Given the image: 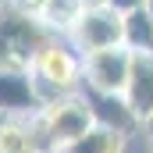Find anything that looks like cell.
I'll return each mask as SVG.
<instances>
[{"label": "cell", "mask_w": 153, "mask_h": 153, "mask_svg": "<svg viewBox=\"0 0 153 153\" xmlns=\"http://www.w3.org/2000/svg\"><path fill=\"white\" fill-rule=\"evenodd\" d=\"M29 75H32L36 93L43 100V107H46V103H53L61 96L82 93V85H85V64H82V53L71 46V39L53 36L36 53Z\"/></svg>", "instance_id": "cell-1"}, {"label": "cell", "mask_w": 153, "mask_h": 153, "mask_svg": "<svg viewBox=\"0 0 153 153\" xmlns=\"http://www.w3.org/2000/svg\"><path fill=\"white\" fill-rule=\"evenodd\" d=\"M50 39H53V32L36 14H29L7 0V7L0 11V71H29L36 53Z\"/></svg>", "instance_id": "cell-2"}, {"label": "cell", "mask_w": 153, "mask_h": 153, "mask_svg": "<svg viewBox=\"0 0 153 153\" xmlns=\"http://www.w3.org/2000/svg\"><path fill=\"white\" fill-rule=\"evenodd\" d=\"M36 121H39V128H43V139H46L50 153H61L64 146L78 143V139L96 125L85 93H71V96H61V100L46 103L36 114Z\"/></svg>", "instance_id": "cell-3"}, {"label": "cell", "mask_w": 153, "mask_h": 153, "mask_svg": "<svg viewBox=\"0 0 153 153\" xmlns=\"http://www.w3.org/2000/svg\"><path fill=\"white\" fill-rule=\"evenodd\" d=\"M132 61H135V53L125 43L82 57V64H85V89L125 96V85H128V75H132Z\"/></svg>", "instance_id": "cell-4"}, {"label": "cell", "mask_w": 153, "mask_h": 153, "mask_svg": "<svg viewBox=\"0 0 153 153\" xmlns=\"http://www.w3.org/2000/svg\"><path fill=\"white\" fill-rule=\"evenodd\" d=\"M121 32H125V14L114 11V7H100V11H85L68 39L82 57H89L96 50L121 46Z\"/></svg>", "instance_id": "cell-5"}, {"label": "cell", "mask_w": 153, "mask_h": 153, "mask_svg": "<svg viewBox=\"0 0 153 153\" xmlns=\"http://www.w3.org/2000/svg\"><path fill=\"white\" fill-rule=\"evenodd\" d=\"M43 100L29 71H0V117H36Z\"/></svg>", "instance_id": "cell-6"}, {"label": "cell", "mask_w": 153, "mask_h": 153, "mask_svg": "<svg viewBox=\"0 0 153 153\" xmlns=\"http://www.w3.org/2000/svg\"><path fill=\"white\" fill-rule=\"evenodd\" d=\"M82 93H85V100H89V107H93L96 125H107V128L121 132V135H132L135 128H143V117L128 107L125 96H114V93H93V89H82Z\"/></svg>", "instance_id": "cell-7"}, {"label": "cell", "mask_w": 153, "mask_h": 153, "mask_svg": "<svg viewBox=\"0 0 153 153\" xmlns=\"http://www.w3.org/2000/svg\"><path fill=\"white\" fill-rule=\"evenodd\" d=\"M0 153H50L36 117H0Z\"/></svg>", "instance_id": "cell-8"}, {"label": "cell", "mask_w": 153, "mask_h": 153, "mask_svg": "<svg viewBox=\"0 0 153 153\" xmlns=\"http://www.w3.org/2000/svg\"><path fill=\"white\" fill-rule=\"evenodd\" d=\"M125 100L143 121L153 114V53H135L132 75H128V85H125Z\"/></svg>", "instance_id": "cell-9"}, {"label": "cell", "mask_w": 153, "mask_h": 153, "mask_svg": "<svg viewBox=\"0 0 153 153\" xmlns=\"http://www.w3.org/2000/svg\"><path fill=\"white\" fill-rule=\"evenodd\" d=\"M121 43L132 53H153V14H150V7H135V11L125 14Z\"/></svg>", "instance_id": "cell-10"}, {"label": "cell", "mask_w": 153, "mask_h": 153, "mask_svg": "<svg viewBox=\"0 0 153 153\" xmlns=\"http://www.w3.org/2000/svg\"><path fill=\"white\" fill-rule=\"evenodd\" d=\"M125 143H128V135H121L107 125H93L78 143L64 146L61 153H125Z\"/></svg>", "instance_id": "cell-11"}, {"label": "cell", "mask_w": 153, "mask_h": 153, "mask_svg": "<svg viewBox=\"0 0 153 153\" xmlns=\"http://www.w3.org/2000/svg\"><path fill=\"white\" fill-rule=\"evenodd\" d=\"M82 14H85V7H82L78 0H46V7H43L39 22H43L53 36H64V39H68Z\"/></svg>", "instance_id": "cell-12"}, {"label": "cell", "mask_w": 153, "mask_h": 153, "mask_svg": "<svg viewBox=\"0 0 153 153\" xmlns=\"http://www.w3.org/2000/svg\"><path fill=\"white\" fill-rule=\"evenodd\" d=\"M14 7H22V11H29V14H43V7H46V0H11Z\"/></svg>", "instance_id": "cell-13"}, {"label": "cell", "mask_w": 153, "mask_h": 153, "mask_svg": "<svg viewBox=\"0 0 153 153\" xmlns=\"http://www.w3.org/2000/svg\"><path fill=\"white\" fill-rule=\"evenodd\" d=\"M150 0H111V7L121 11V14H128V11H135V7H146Z\"/></svg>", "instance_id": "cell-14"}, {"label": "cell", "mask_w": 153, "mask_h": 153, "mask_svg": "<svg viewBox=\"0 0 153 153\" xmlns=\"http://www.w3.org/2000/svg\"><path fill=\"white\" fill-rule=\"evenodd\" d=\"M85 11H100V7H111V0H78Z\"/></svg>", "instance_id": "cell-15"}, {"label": "cell", "mask_w": 153, "mask_h": 153, "mask_svg": "<svg viewBox=\"0 0 153 153\" xmlns=\"http://www.w3.org/2000/svg\"><path fill=\"white\" fill-rule=\"evenodd\" d=\"M143 132H146V139H150V153H153V114L143 121Z\"/></svg>", "instance_id": "cell-16"}, {"label": "cell", "mask_w": 153, "mask_h": 153, "mask_svg": "<svg viewBox=\"0 0 153 153\" xmlns=\"http://www.w3.org/2000/svg\"><path fill=\"white\" fill-rule=\"evenodd\" d=\"M4 7H7V0H0V11H4Z\"/></svg>", "instance_id": "cell-17"}, {"label": "cell", "mask_w": 153, "mask_h": 153, "mask_svg": "<svg viewBox=\"0 0 153 153\" xmlns=\"http://www.w3.org/2000/svg\"><path fill=\"white\" fill-rule=\"evenodd\" d=\"M146 7H150V14H153V0H150V4H146Z\"/></svg>", "instance_id": "cell-18"}]
</instances>
